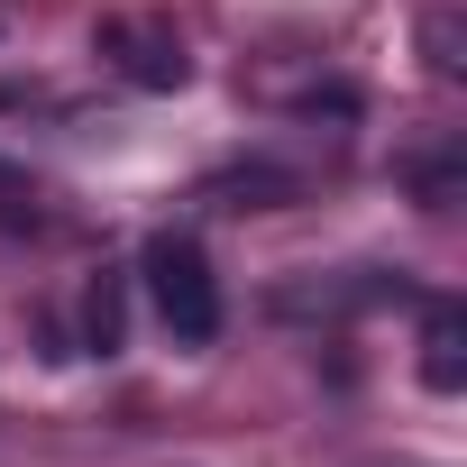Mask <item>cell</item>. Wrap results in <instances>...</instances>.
I'll return each instance as SVG.
<instances>
[{
    "instance_id": "cell-3",
    "label": "cell",
    "mask_w": 467,
    "mask_h": 467,
    "mask_svg": "<svg viewBox=\"0 0 467 467\" xmlns=\"http://www.w3.org/2000/svg\"><path fill=\"white\" fill-rule=\"evenodd\" d=\"M421 385L431 394L467 385V312L458 303H431V321H421Z\"/></svg>"
},
{
    "instance_id": "cell-4",
    "label": "cell",
    "mask_w": 467,
    "mask_h": 467,
    "mask_svg": "<svg viewBox=\"0 0 467 467\" xmlns=\"http://www.w3.org/2000/svg\"><path fill=\"white\" fill-rule=\"evenodd\" d=\"M211 202H220V211H285V202H294V174H275V165L211 174Z\"/></svg>"
},
{
    "instance_id": "cell-2",
    "label": "cell",
    "mask_w": 467,
    "mask_h": 467,
    "mask_svg": "<svg viewBox=\"0 0 467 467\" xmlns=\"http://www.w3.org/2000/svg\"><path fill=\"white\" fill-rule=\"evenodd\" d=\"M92 47L138 83V92H183L192 83V56H183V37L165 28V19H147V10H110L101 28H92Z\"/></svg>"
},
{
    "instance_id": "cell-5",
    "label": "cell",
    "mask_w": 467,
    "mask_h": 467,
    "mask_svg": "<svg viewBox=\"0 0 467 467\" xmlns=\"http://www.w3.org/2000/svg\"><path fill=\"white\" fill-rule=\"evenodd\" d=\"M119 339H129V294H119V275H101L83 294V348L92 358H119Z\"/></svg>"
},
{
    "instance_id": "cell-7",
    "label": "cell",
    "mask_w": 467,
    "mask_h": 467,
    "mask_svg": "<svg viewBox=\"0 0 467 467\" xmlns=\"http://www.w3.org/2000/svg\"><path fill=\"white\" fill-rule=\"evenodd\" d=\"M0 192H19V165H0Z\"/></svg>"
},
{
    "instance_id": "cell-1",
    "label": "cell",
    "mask_w": 467,
    "mask_h": 467,
    "mask_svg": "<svg viewBox=\"0 0 467 467\" xmlns=\"http://www.w3.org/2000/svg\"><path fill=\"white\" fill-rule=\"evenodd\" d=\"M138 275H147V303H156V321L174 330V348H211V339H220V275H211L202 239L156 229L147 257H138Z\"/></svg>"
},
{
    "instance_id": "cell-6",
    "label": "cell",
    "mask_w": 467,
    "mask_h": 467,
    "mask_svg": "<svg viewBox=\"0 0 467 467\" xmlns=\"http://www.w3.org/2000/svg\"><path fill=\"white\" fill-rule=\"evenodd\" d=\"M421 65H431L440 83L467 74V19H458V10H431V19H421Z\"/></svg>"
}]
</instances>
